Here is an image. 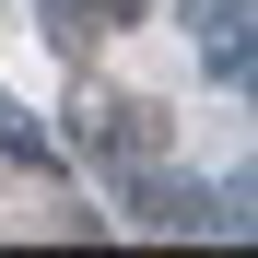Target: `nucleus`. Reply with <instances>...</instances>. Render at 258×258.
Wrapping results in <instances>:
<instances>
[{"label": "nucleus", "mask_w": 258, "mask_h": 258, "mask_svg": "<svg viewBox=\"0 0 258 258\" xmlns=\"http://www.w3.org/2000/svg\"><path fill=\"white\" fill-rule=\"evenodd\" d=\"M129 12H141V0H59V35H94V24H106V35H117V24H129Z\"/></svg>", "instance_id": "3"}, {"label": "nucleus", "mask_w": 258, "mask_h": 258, "mask_svg": "<svg viewBox=\"0 0 258 258\" xmlns=\"http://www.w3.org/2000/svg\"><path fill=\"white\" fill-rule=\"evenodd\" d=\"M71 141L94 153V164H164V141H176V129H164V106H141V94H94Z\"/></svg>", "instance_id": "1"}, {"label": "nucleus", "mask_w": 258, "mask_h": 258, "mask_svg": "<svg viewBox=\"0 0 258 258\" xmlns=\"http://www.w3.org/2000/svg\"><path fill=\"white\" fill-rule=\"evenodd\" d=\"M141 223H164V235H188V223H200V200H188L176 176H153V164H141Z\"/></svg>", "instance_id": "2"}]
</instances>
